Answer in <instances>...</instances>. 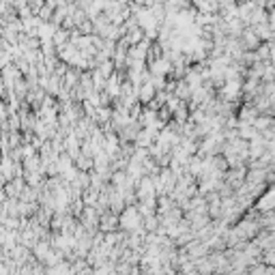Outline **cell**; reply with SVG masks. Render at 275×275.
I'll list each match as a JSON object with an SVG mask.
<instances>
[{"instance_id": "obj_1", "label": "cell", "mask_w": 275, "mask_h": 275, "mask_svg": "<svg viewBox=\"0 0 275 275\" xmlns=\"http://www.w3.org/2000/svg\"><path fill=\"white\" fill-rule=\"evenodd\" d=\"M9 271H7V266H5V262H0V275H7Z\"/></svg>"}]
</instances>
